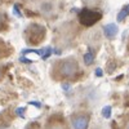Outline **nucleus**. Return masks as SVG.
I'll return each mask as SVG.
<instances>
[{
    "mask_svg": "<svg viewBox=\"0 0 129 129\" xmlns=\"http://www.w3.org/2000/svg\"><path fill=\"white\" fill-rule=\"evenodd\" d=\"M101 17H102L101 12H98V10H92L88 8L81 9L79 13V21L84 26H93L97 21L101 19Z\"/></svg>",
    "mask_w": 129,
    "mask_h": 129,
    "instance_id": "1",
    "label": "nucleus"
},
{
    "mask_svg": "<svg viewBox=\"0 0 129 129\" xmlns=\"http://www.w3.org/2000/svg\"><path fill=\"white\" fill-rule=\"evenodd\" d=\"M58 70H59V74L62 76H72V75L76 74V71H78V64L72 59L63 61V62H61Z\"/></svg>",
    "mask_w": 129,
    "mask_h": 129,
    "instance_id": "2",
    "label": "nucleus"
},
{
    "mask_svg": "<svg viewBox=\"0 0 129 129\" xmlns=\"http://www.w3.org/2000/svg\"><path fill=\"white\" fill-rule=\"evenodd\" d=\"M89 124V116L88 115H79L72 117V126L74 129H87Z\"/></svg>",
    "mask_w": 129,
    "mask_h": 129,
    "instance_id": "3",
    "label": "nucleus"
},
{
    "mask_svg": "<svg viewBox=\"0 0 129 129\" xmlns=\"http://www.w3.org/2000/svg\"><path fill=\"white\" fill-rule=\"evenodd\" d=\"M103 32L107 39H114L117 34V26L115 23H109L103 27Z\"/></svg>",
    "mask_w": 129,
    "mask_h": 129,
    "instance_id": "4",
    "label": "nucleus"
},
{
    "mask_svg": "<svg viewBox=\"0 0 129 129\" xmlns=\"http://www.w3.org/2000/svg\"><path fill=\"white\" fill-rule=\"evenodd\" d=\"M128 16H129V4L125 5V7H123L121 10H120L119 13H117V17H116L117 22H121V21H124Z\"/></svg>",
    "mask_w": 129,
    "mask_h": 129,
    "instance_id": "5",
    "label": "nucleus"
},
{
    "mask_svg": "<svg viewBox=\"0 0 129 129\" xmlns=\"http://www.w3.org/2000/svg\"><path fill=\"white\" fill-rule=\"evenodd\" d=\"M93 61H94V53H93V50L89 48L88 52L84 54V62H85V64H92Z\"/></svg>",
    "mask_w": 129,
    "mask_h": 129,
    "instance_id": "6",
    "label": "nucleus"
},
{
    "mask_svg": "<svg viewBox=\"0 0 129 129\" xmlns=\"http://www.w3.org/2000/svg\"><path fill=\"white\" fill-rule=\"evenodd\" d=\"M111 106H105L103 109H102V116L105 117V119H110V116H111Z\"/></svg>",
    "mask_w": 129,
    "mask_h": 129,
    "instance_id": "7",
    "label": "nucleus"
},
{
    "mask_svg": "<svg viewBox=\"0 0 129 129\" xmlns=\"http://www.w3.org/2000/svg\"><path fill=\"white\" fill-rule=\"evenodd\" d=\"M52 52H53V49L50 48V47H47L45 48V53H44V54H43V59H48L49 57H50V54H52Z\"/></svg>",
    "mask_w": 129,
    "mask_h": 129,
    "instance_id": "8",
    "label": "nucleus"
},
{
    "mask_svg": "<svg viewBox=\"0 0 129 129\" xmlns=\"http://www.w3.org/2000/svg\"><path fill=\"white\" fill-rule=\"evenodd\" d=\"M13 14L16 17H18V18L22 17V14H21V12H19V5L18 4H14V7H13Z\"/></svg>",
    "mask_w": 129,
    "mask_h": 129,
    "instance_id": "9",
    "label": "nucleus"
},
{
    "mask_svg": "<svg viewBox=\"0 0 129 129\" xmlns=\"http://www.w3.org/2000/svg\"><path fill=\"white\" fill-rule=\"evenodd\" d=\"M16 114H17L19 117H25V114H26L25 107H18V109L16 110Z\"/></svg>",
    "mask_w": 129,
    "mask_h": 129,
    "instance_id": "10",
    "label": "nucleus"
},
{
    "mask_svg": "<svg viewBox=\"0 0 129 129\" xmlns=\"http://www.w3.org/2000/svg\"><path fill=\"white\" fill-rule=\"evenodd\" d=\"M61 87H62V89H63L64 92H69V90H70V88H71V85H70L69 83H62Z\"/></svg>",
    "mask_w": 129,
    "mask_h": 129,
    "instance_id": "11",
    "label": "nucleus"
},
{
    "mask_svg": "<svg viewBox=\"0 0 129 129\" xmlns=\"http://www.w3.org/2000/svg\"><path fill=\"white\" fill-rule=\"evenodd\" d=\"M28 105H32V106L38 107V109H40V107H41V103L38 102V101H31V102H28Z\"/></svg>",
    "mask_w": 129,
    "mask_h": 129,
    "instance_id": "12",
    "label": "nucleus"
},
{
    "mask_svg": "<svg viewBox=\"0 0 129 129\" xmlns=\"http://www.w3.org/2000/svg\"><path fill=\"white\" fill-rule=\"evenodd\" d=\"M102 75H103V71H102V69H95V76H98V78H101L102 76Z\"/></svg>",
    "mask_w": 129,
    "mask_h": 129,
    "instance_id": "13",
    "label": "nucleus"
},
{
    "mask_svg": "<svg viewBox=\"0 0 129 129\" xmlns=\"http://www.w3.org/2000/svg\"><path fill=\"white\" fill-rule=\"evenodd\" d=\"M19 61H21V62H23V63H32V61L28 59V58H26V57H21Z\"/></svg>",
    "mask_w": 129,
    "mask_h": 129,
    "instance_id": "14",
    "label": "nucleus"
},
{
    "mask_svg": "<svg viewBox=\"0 0 129 129\" xmlns=\"http://www.w3.org/2000/svg\"><path fill=\"white\" fill-rule=\"evenodd\" d=\"M49 129H63L62 126H59V125H53V126H50Z\"/></svg>",
    "mask_w": 129,
    "mask_h": 129,
    "instance_id": "15",
    "label": "nucleus"
},
{
    "mask_svg": "<svg viewBox=\"0 0 129 129\" xmlns=\"http://www.w3.org/2000/svg\"><path fill=\"white\" fill-rule=\"evenodd\" d=\"M53 52H54L56 54H61V50H58V49H54V50H53Z\"/></svg>",
    "mask_w": 129,
    "mask_h": 129,
    "instance_id": "16",
    "label": "nucleus"
},
{
    "mask_svg": "<svg viewBox=\"0 0 129 129\" xmlns=\"http://www.w3.org/2000/svg\"><path fill=\"white\" fill-rule=\"evenodd\" d=\"M126 129H129V121H128V124H126Z\"/></svg>",
    "mask_w": 129,
    "mask_h": 129,
    "instance_id": "17",
    "label": "nucleus"
},
{
    "mask_svg": "<svg viewBox=\"0 0 129 129\" xmlns=\"http://www.w3.org/2000/svg\"><path fill=\"white\" fill-rule=\"evenodd\" d=\"M0 76H2V71H0Z\"/></svg>",
    "mask_w": 129,
    "mask_h": 129,
    "instance_id": "18",
    "label": "nucleus"
}]
</instances>
